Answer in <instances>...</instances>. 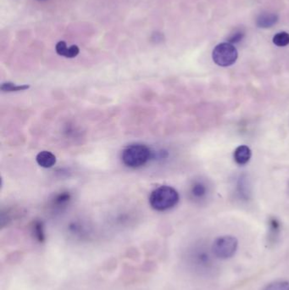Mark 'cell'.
Returning <instances> with one entry per match:
<instances>
[{
	"instance_id": "cell-13",
	"label": "cell",
	"mask_w": 289,
	"mask_h": 290,
	"mask_svg": "<svg viewBox=\"0 0 289 290\" xmlns=\"http://www.w3.org/2000/svg\"><path fill=\"white\" fill-rule=\"evenodd\" d=\"M28 89H29L28 85H16L11 83H6V84H2L1 86V90L4 92L24 91Z\"/></svg>"
},
{
	"instance_id": "cell-11",
	"label": "cell",
	"mask_w": 289,
	"mask_h": 290,
	"mask_svg": "<svg viewBox=\"0 0 289 290\" xmlns=\"http://www.w3.org/2000/svg\"><path fill=\"white\" fill-rule=\"evenodd\" d=\"M273 43L278 47H285L289 44V34L286 32H278L274 36Z\"/></svg>"
},
{
	"instance_id": "cell-8",
	"label": "cell",
	"mask_w": 289,
	"mask_h": 290,
	"mask_svg": "<svg viewBox=\"0 0 289 290\" xmlns=\"http://www.w3.org/2000/svg\"><path fill=\"white\" fill-rule=\"evenodd\" d=\"M36 161L40 167L44 168H50L56 164V157L49 151H42L38 153L36 157Z\"/></svg>"
},
{
	"instance_id": "cell-14",
	"label": "cell",
	"mask_w": 289,
	"mask_h": 290,
	"mask_svg": "<svg viewBox=\"0 0 289 290\" xmlns=\"http://www.w3.org/2000/svg\"><path fill=\"white\" fill-rule=\"evenodd\" d=\"M263 290H289V282L276 281L267 285Z\"/></svg>"
},
{
	"instance_id": "cell-16",
	"label": "cell",
	"mask_w": 289,
	"mask_h": 290,
	"mask_svg": "<svg viewBox=\"0 0 289 290\" xmlns=\"http://www.w3.org/2000/svg\"><path fill=\"white\" fill-rule=\"evenodd\" d=\"M39 1H43V0H39Z\"/></svg>"
},
{
	"instance_id": "cell-15",
	"label": "cell",
	"mask_w": 289,
	"mask_h": 290,
	"mask_svg": "<svg viewBox=\"0 0 289 290\" xmlns=\"http://www.w3.org/2000/svg\"><path fill=\"white\" fill-rule=\"evenodd\" d=\"M70 200V194L68 192L60 193L54 199V204L57 206H63Z\"/></svg>"
},
{
	"instance_id": "cell-3",
	"label": "cell",
	"mask_w": 289,
	"mask_h": 290,
	"mask_svg": "<svg viewBox=\"0 0 289 290\" xmlns=\"http://www.w3.org/2000/svg\"><path fill=\"white\" fill-rule=\"evenodd\" d=\"M239 242L233 236L220 237L214 240L212 245V251L214 256L222 260L233 257L238 250Z\"/></svg>"
},
{
	"instance_id": "cell-10",
	"label": "cell",
	"mask_w": 289,
	"mask_h": 290,
	"mask_svg": "<svg viewBox=\"0 0 289 290\" xmlns=\"http://www.w3.org/2000/svg\"><path fill=\"white\" fill-rule=\"evenodd\" d=\"M245 36V30L243 27H237L231 32L228 37V43H239L244 39Z\"/></svg>"
},
{
	"instance_id": "cell-9",
	"label": "cell",
	"mask_w": 289,
	"mask_h": 290,
	"mask_svg": "<svg viewBox=\"0 0 289 290\" xmlns=\"http://www.w3.org/2000/svg\"><path fill=\"white\" fill-rule=\"evenodd\" d=\"M207 191L208 189L204 183L202 182H195L191 187L190 193L193 199H201L206 196Z\"/></svg>"
},
{
	"instance_id": "cell-6",
	"label": "cell",
	"mask_w": 289,
	"mask_h": 290,
	"mask_svg": "<svg viewBox=\"0 0 289 290\" xmlns=\"http://www.w3.org/2000/svg\"><path fill=\"white\" fill-rule=\"evenodd\" d=\"M55 49H56L57 54L61 56L66 57V58H74V57L78 56L80 51L77 45L70 46L68 48L66 43L64 41H60L57 43Z\"/></svg>"
},
{
	"instance_id": "cell-12",
	"label": "cell",
	"mask_w": 289,
	"mask_h": 290,
	"mask_svg": "<svg viewBox=\"0 0 289 290\" xmlns=\"http://www.w3.org/2000/svg\"><path fill=\"white\" fill-rule=\"evenodd\" d=\"M32 231L33 234L36 237V239H38L39 242L44 241L45 239V234H44V230H43V223L41 222H36L33 224L32 227Z\"/></svg>"
},
{
	"instance_id": "cell-1",
	"label": "cell",
	"mask_w": 289,
	"mask_h": 290,
	"mask_svg": "<svg viewBox=\"0 0 289 290\" xmlns=\"http://www.w3.org/2000/svg\"><path fill=\"white\" fill-rule=\"evenodd\" d=\"M179 202L177 191L170 186H161L153 191L150 196V204L153 209L165 211L172 209Z\"/></svg>"
},
{
	"instance_id": "cell-5",
	"label": "cell",
	"mask_w": 289,
	"mask_h": 290,
	"mask_svg": "<svg viewBox=\"0 0 289 290\" xmlns=\"http://www.w3.org/2000/svg\"><path fill=\"white\" fill-rule=\"evenodd\" d=\"M252 152L251 150L246 146V145H241L236 149L233 154V158L236 161L237 164L243 166L249 162V160L251 158Z\"/></svg>"
},
{
	"instance_id": "cell-7",
	"label": "cell",
	"mask_w": 289,
	"mask_h": 290,
	"mask_svg": "<svg viewBox=\"0 0 289 290\" xmlns=\"http://www.w3.org/2000/svg\"><path fill=\"white\" fill-rule=\"evenodd\" d=\"M278 22V16L274 13H262L258 16L256 25L260 28H270Z\"/></svg>"
},
{
	"instance_id": "cell-2",
	"label": "cell",
	"mask_w": 289,
	"mask_h": 290,
	"mask_svg": "<svg viewBox=\"0 0 289 290\" xmlns=\"http://www.w3.org/2000/svg\"><path fill=\"white\" fill-rule=\"evenodd\" d=\"M153 157V152L147 145L134 143L124 149L121 153V161L126 167L138 168L147 164Z\"/></svg>"
},
{
	"instance_id": "cell-4",
	"label": "cell",
	"mask_w": 289,
	"mask_h": 290,
	"mask_svg": "<svg viewBox=\"0 0 289 290\" xmlns=\"http://www.w3.org/2000/svg\"><path fill=\"white\" fill-rule=\"evenodd\" d=\"M212 58L214 63L220 66H230L238 59V50L232 43H220L214 48Z\"/></svg>"
}]
</instances>
